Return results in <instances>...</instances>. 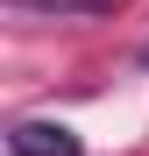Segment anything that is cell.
I'll use <instances>...</instances> for the list:
<instances>
[{
	"label": "cell",
	"mask_w": 149,
	"mask_h": 156,
	"mask_svg": "<svg viewBox=\"0 0 149 156\" xmlns=\"http://www.w3.org/2000/svg\"><path fill=\"white\" fill-rule=\"evenodd\" d=\"M7 149L14 156H85V142L71 135L64 121H14L7 128Z\"/></svg>",
	"instance_id": "6da1fadb"
},
{
	"label": "cell",
	"mask_w": 149,
	"mask_h": 156,
	"mask_svg": "<svg viewBox=\"0 0 149 156\" xmlns=\"http://www.w3.org/2000/svg\"><path fill=\"white\" fill-rule=\"evenodd\" d=\"M14 14H43V21H99L114 14V0H7Z\"/></svg>",
	"instance_id": "7a4b0ae2"
},
{
	"label": "cell",
	"mask_w": 149,
	"mask_h": 156,
	"mask_svg": "<svg viewBox=\"0 0 149 156\" xmlns=\"http://www.w3.org/2000/svg\"><path fill=\"white\" fill-rule=\"evenodd\" d=\"M135 64H142V71H149V43H142V57H135Z\"/></svg>",
	"instance_id": "3957f363"
}]
</instances>
